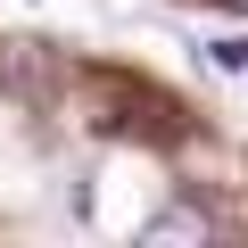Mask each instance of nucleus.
<instances>
[{
  "instance_id": "1",
  "label": "nucleus",
  "mask_w": 248,
  "mask_h": 248,
  "mask_svg": "<svg viewBox=\"0 0 248 248\" xmlns=\"http://www.w3.org/2000/svg\"><path fill=\"white\" fill-rule=\"evenodd\" d=\"M141 240H207V215L166 207V215H149V223H141Z\"/></svg>"
},
{
  "instance_id": "2",
  "label": "nucleus",
  "mask_w": 248,
  "mask_h": 248,
  "mask_svg": "<svg viewBox=\"0 0 248 248\" xmlns=\"http://www.w3.org/2000/svg\"><path fill=\"white\" fill-rule=\"evenodd\" d=\"M199 58H207L215 75H248V33H215V42H207Z\"/></svg>"
},
{
  "instance_id": "3",
  "label": "nucleus",
  "mask_w": 248,
  "mask_h": 248,
  "mask_svg": "<svg viewBox=\"0 0 248 248\" xmlns=\"http://www.w3.org/2000/svg\"><path fill=\"white\" fill-rule=\"evenodd\" d=\"M232 9H248V0H232Z\"/></svg>"
}]
</instances>
